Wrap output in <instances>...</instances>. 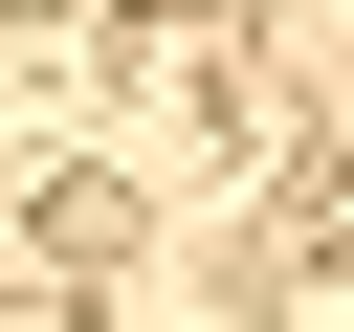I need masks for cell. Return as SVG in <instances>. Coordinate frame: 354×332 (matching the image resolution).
Instances as JSON below:
<instances>
[{"mask_svg":"<svg viewBox=\"0 0 354 332\" xmlns=\"http://www.w3.org/2000/svg\"><path fill=\"white\" fill-rule=\"evenodd\" d=\"M155 22H199V0H155Z\"/></svg>","mask_w":354,"mask_h":332,"instance_id":"6da1fadb","label":"cell"}]
</instances>
